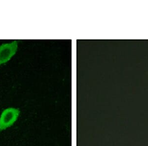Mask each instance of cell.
<instances>
[{"label": "cell", "instance_id": "obj_1", "mask_svg": "<svg viewBox=\"0 0 148 146\" xmlns=\"http://www.w3.org/2000/svg\"><path fill=\"white\" fill-rule=\"evenodd\" d=\"M19 114V110L15 108H8L4 110L0 116V131L5 130L12 126L17 120Z\"/></svg>", "mask_w": 148, "mask_h": 146}, {"label": "cell", "instance_id": "obj_2", "mask_svg": "<svg viewBox=\"0 0 148 146\" xmlns=\"http://www.w3.org/2000/svg\"><path fill=\"white\" fill-rule=\"evenodd\" d=\"M17 48L18 43L16 40L0 45V65L5 64L10 60L16 54Z\"/></svg>", "mask_w": 148, "mask_h": 146}]
</instances>
